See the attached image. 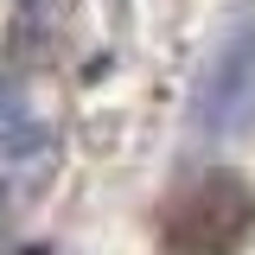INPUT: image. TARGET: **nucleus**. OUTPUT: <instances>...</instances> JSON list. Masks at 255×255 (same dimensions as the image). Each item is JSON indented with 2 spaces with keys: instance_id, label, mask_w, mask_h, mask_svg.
<instances>
[{
  "instance_id": "obj_3",
  "label": "nucleus",
  "mask_w": 255,
  "mask_h": 255,
  "mask_svg": "<svg viewBox=\"0 0 255 255\" xmlns=\"http://www.w3.org/2000/svg\"><path fill=\"white\" fill-rule=\"evenodd\" d=\"M38 147V122L26 115V96L13 77H0V153H26Z\"/></svg>"
},
{
  "instance_id": "obj_2",
  "label": "nucleus",
  "mask_w": 255,
  "mask_h": 255,
  "mask_svg": "<svg viewBox=\"0 0 255 255\" xmlns=\"http://www.w3.org/2000/svg\"><path fill=\"white\" fill-rule=\"evenodd\" d=\"M255 230V185L236 172H204L198 185H185L166 211V249L172 255H230L243 249V236Z\"/></svg>"
},
{
  "instance_id": "obj_1",
  "label": "nucleus",
  "mask_w": 255,
  "mask_h": 255,
  "mask_svg": "<svg viewBox=\"0 0 255 255\" xmlns=\"http://www.w3.org/2000/svg\"><path fill=\"white\" fill-rule=\"evenodd\" d=\"M255 122V13H236L217 32L211 58L198 70L191 90V134L204 140H230Z\"/></svg>"
},
{
  "instance_id": "obj_4",
  "label": "nucleus",
  "mask_w": 255,
  "mask_h": 255,
  "mask_svg": "<svg viewBox=\"0 0 255 255\" xmlns=\"http://www.w3.org/2000/svg\"><path fill=\"white\" fill-rule=\"evenodd\" d=\"M6 211H13V191L0 185V243H6Z\"/></svg>"
}]
</instances>
